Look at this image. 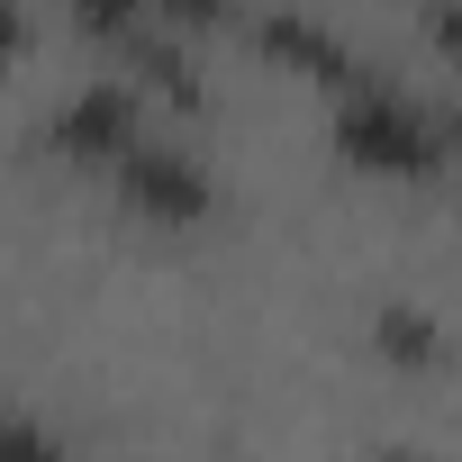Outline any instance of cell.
I'll use <instances>...</instances> for the list:
<instances>
[{"label":"cell","mask_w":462,"mask_h":462,"mask_svg":"<svg viewBox=\"0 0 462 462\" xmlns=\"http://www.w3.org/2000/svg\"><path fill=\"white\" fill-rule=\"evenodd\" d=\"M109 190H118L136 217H154V226H199V217L217 208L208 163H199V154H181V145H172V136H154V127L109 163Z\"/></svg>","instance_id":"2"},{"label":"cell","mask_w":462,"mask_h":462,"mask_svg":"<svg viewBox=\"0 0 462 462\" xmlns=\"http://www.w3.org/2000/svg\"><path fill=\"white\" fill-rule=\"evenodd\" d=\"M390 462H426V453H390Z\"/></svg>","instance_id":"11"},{"label":"cell","mask_w":462,"mask_h":462,"mask_svg":"<svg viewBox=\"0 0 462 462\" xmlns=\"http://www.w3.org/2000/svg\"><path fill=\"white\" fill-rule=\"evenodd\" d=\"M444 163H462V109H444Z\"/></svg>","instance_id":"10"},{"label":"cell","mask_w":462,"mask_h":462,"mask_svg":"<svg viewBox=\"0 0 462 462\" xmlns=\"http://www.w3.org/2000/svg\"><path fill=\"white\" fill-rule=\"evenodd\" d=\"M19 55H28V10L0 0V64H19Z\"/></svg>","instance_id":"9"},{"label":"cell","mask_w":462,"mask_h":462,"mask_svg":"<svg viewBox=\"0 0 462 462\" xmlns=\"http://www.w3.org/2000/svg\"><path fill=\"white\" fill-rule=\"evenodd\" d=\"M327 136H336V154H345L354 172H381V181H426V172H444V109H417V100L390 91V82L345 91Z\"/></svg>","instance_id":"1"},{"label":"cell","mask_w":462,"mask_h":462,"mask_svg":"<svg viewBox=\"0 0 462 462\" xmlns=\"http://www.w3.org/2000/svg\"><path fill=\"white\" fill-rule=\"evenodd\" d=\"M263 55H273V64H291V73H309L327 100H345V91L381 82V73H372V64H363L336 28H318L309 10H273V19H263Z\"/></svg>","instance_id":"4"},{"label":"cell","mask_w":462,"mask_h":462,"mask_svg":"<svg viewBox=\"0 0 462 462\" xmlns=\"http://www.w3.org/2000/svg\"><path fill=\"white\" fill-rule=\"evenodd\" d=\"M136 136H145V100H136L127 82H91V91H73V100L46 118V145H55L64 163H91V172H109Z\"/></svg>","instance_id":"3"},{"label":"cell","mask_w":462,"mask_h":462,"mask_svg":"<svg viewBox=\"0 0 462 462\" xmlns=\"http://www.w3.org/2000/svg\"><path fill=\"white\" fill-rule=\"evenodd\" d=\"M372 345H381L390 363H444V336H435L426 309H381V318H372Z\"/></svg>","instance_id":"5"},{"label":"cell","mask_w":462,"mask_h":462,"mask_svg":"<svg viewBox=\"0 0 462 462\" xmlns=\"http://www.w3.org/2000/svg\"><path fill=\"white\" fill-rule=\"evenodd\" d=\"M426 37H435V46L462 64V0H426Z\"/></svg>","instance_id":"7"},{"label":"cell","mask_w":462,"mask_h":462,"mask_svg":"<svg viewBox=\"0 0 462 462\" xmlns=\"http://www.w3.org/2000/svg\"><path fill=\"white\" fill-rule=\"evenodd\" d=\"M145 19H190V28H217L226 0H145Z\"/></svg>","instance_id":"8"},{"label":"cell","mask_w":462,"mask_h":462,"mask_svg":"<svg viewBox=\"0 0 462 462\" xmlns=\"http://www.w3.org/2000/svg\"><path fill=\"white\" fill-rule=\"evenodd\" d=\"M0 462H64V444L37 417H0Z\"/></svg>","instance_id":"6"}]
</instances>
